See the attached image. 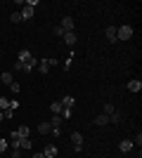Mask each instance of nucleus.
<instances>
[{
  "instance_id": "nucleus-1",
  "label": "nucleus",
  "mask_w": 142,
  "mask_h": 158,
  "mask_svg": "<svg viewBox=\"0 0 142 158\" xmlns=\"http://www.w3.org/2000/svg\"><path fill=\"white\" fill-rule=\"evenodd\" d=\"M133 38V26L123 24V26H116V40H130Z\"/></svg>"
},
{
  "instance_id": "nucleus-2",
  "label": "nucleus",
  "mask_w": 142,
  "mask_h": 158,
  "mask_svg": "<svg viewBox=\"0 0 142 158\" xmlns=\"http://www.w3.org/2000/svg\"><path fill=\"white\" fill-rule=\"evenodd\" d=\"M17 61H21V64H31V66L38 64V59H36V57L28 52V50H21V52H19V59H17Z\"/></svg>"
},
{
  "instance_id": "nucleus-3",
  "label": "nucleus",
  "mask_w": 142,
  "mask_h": 158,
  "mask_svg": "<svg viewBox=\"0 0 142 158\" xmlns=\"http://www.w3.org/2000/svg\"><path fill=\"white\" fill-rule=\"evenodd\" d=\"M59 26H62V31H64V33H71V31H74V19H71V17H64Z\"/></svg>"
},
{
  "instance_id": "nucleus-4",
  "label": "nucleus",
  "mask_w": 142,
  "mask_h": 158,
  "mask_svg": "<svg viewBox=\"0 0 142 158\" xmlns=\"http://www.w3.org/2000/svg\"><path fill=\"white\" fill-rule=\"evenodd\" d=\"M71 142H74V151H81V149H83V137H81V132H74V135H71Z\"/></svg>"
},
{
  "instance_id": "nucleus-5",
  "label": "nucleus",
  "mask_w": 142,
  "mask_h": 158,
  "mask_svg": "<svg viewBox=\"0 0 142 158\" xmlns=\"http://www.w3.org/2000/svg\"><path fill=\"white\" fill-rule=\"evenodd\" d=\"M19 14H21V21H31L36 12H33V7H26V5H24V10H21Z\"/></svg>"
},
{
  "instance_id": "nucleus-6",
  "label": "nucleus",
  "mask_w": 142,
  "mask_h": 158,
  "mask_svg": "<svg viewBox=\"0 0 142 158\" xmlns=\"http://www.w3.org/2000/svg\"><path fill=\"white\" fill-rule=\"evenodd\" d=\"M104 38H107L109 43H116V26H107L104 28Z\"/></svg>"
},
{
  "instance_id": "nucleus-7",
  "label": "nucleus",
  "mask_w": 142,
  "mask_h": 158,
  "mask_svg": "<svg viewBox=\"0 0 142 158\" xmlns=\"http://www.w3.org/2000/svg\"><path fill=\"white\" fill-rule=\"evenodd\" d=\"M43 156H45V158H54V156H57V146H54V144H47L45 149H43Z\"/></svg>"
},
{
  "instance_id": "nucleus-8",
  "label": "nucleus",
  "mask_w": 142,
  "mask_h": 158,
  "mask_svg": "<svg viewBox=\"0 0 142 158\" xmlns=\"http://www.w3.org/2000/svg\"><path fill=\"white\" fill-rule=\"evenodd\" d=\"M74 104H76V99L71 97V94H67V97H62V106H64V109H74Z\"/></svg>"
},
{
  "instance_id": "nucleus-9",
  "label": "nucleus",
  "mask_w": 142,
  "mask_h": 158,
  "mask_svg": "<svg viewBox=\"0 0 142 158\" xmlns=\"http://www.w3.org/2000/svg\"><path fill=\"white\" fill-rule=\"evenodd\" d=\"M62 109H64V106H62V102H52V104H50L52 116H62Z\"/></svg>"
},
{
  "instance_id": "nucleus-10",
  "label": "nucleus",
  "mask_w": 142,
  "mask_h": 158,
  "mask_svg": "<svg viewBox=\"0 0 142 158\" xmlns=\"http://www.w3.org/2000/svg\"><path fill=\"white\" fill-rule=\"evenodd\" d=\"M62 38H64V43H67V45H76V40H78V38H76V33H74V31H71V33H64Z\"/></svg>"
},
{
  "instance_id": "nucleus-11",
  "label": "nucleus",
  "mask_w": 142,
  "mask_h": 158,
  "mask_svg": "<svg viewBox=\"0 0 142 158\" xmlns=\"http://www.w3.org/2000/svg\"><path fill=\"white\" fill-rule=\"evenodd\" d=\"M118 149H121L123 153H128V151H133V142H130V139H123L121 144H118Z\"/></svg>"
},
{
  "instance_id": "nucleus-12",
  "label": "nucleus",
  "mask_w": 142,
  "mask_h": 158,
  "mask_svg": "<svg viewBox=\"0 0 142 158\" xmlns=\"http://www.w3.org/2000/svg\"><path fill=\"white\" fill-rule=\"evenodd\" d=\"M128 90H130V92H140L142 83H140V80H128Z\"/></svg>"
},
{
  "instance_id": "nucleus-13",
  "label": "nucleus",
  "mask_w": 142,
  "mask_h": 158,
  "mask_svg": "<svg viewBox=\"0 0 142 158\" xmlns=\"http://www.w3.org/2000/svg\"><path fill=\"white\" fill-rule=\"evenodd\" d=\"M0 80H2L5 85H10V83H14V76H12V71H2V76H0Z\"/></svg>"
},
{
  "instance_id": "nucleus-14",
  "label": "nucleus",
  "mask_w": 142,
  "mask_h": 158,
  "mask_svg": "<svg viewBox=\"0 0 142 158\" xmlns=\"http://www.w3.org/2000/svg\"><path fill=\"white\" fill-rule=\"evenodd\" d=\"M17 135H19L21 139H26L28 135H31V127H28V125H21V127H17Z\"/></svg>"
},
{
  "instance_id": "nucleus-15",
  "label": "nucleus",
  "mask_w": 142,
  "mask_h": 158,
  "mask_svg": "<svg viewBox=\"0 0 142 158\" xmlns=\"http://www.w3.org/2000/svg\"><path fill=\"white\" fill-rule=\"evenodd\" d=\"M52 130V125H50V123H47V120H43L41 125H38V132H41V135H47V132Z\"/></svg>"
},
{
  "instance_id": "nucleus-16",
  "label": "nucleus",
  "mask_w": 142,
  "mask_h": 158,
  "mask_svg": "<svg viewBox=\"0 0 142 158\" xmlns=\"http://www.w3.org/2000/svg\"><path fill=\"white\" fill-rule=\"evenodd\" d=\"M95 123H97V125H107V123H109V116H104V113H100V116H97V118H95Z\"/></svg>"
},
{
  "instance_id": "nucleus-17",
  "label": "nucleus",
  "mask_w": 142,
  "mask_h": 158,
  "mask_svg": "<svg viewBox=\"0 0 142 158\" xmlns=\"http://www.w3.org/2000/svg\"><path fill=\"white\" fill-rule=\"evenodd\" d=\"M47 123H50L52 127H59V125H62V116H52V118L47 120Z\"/></svg>"
},
{
  "instance_id": "nucleus-18",
  "label": "nucleus",
  "mask_w": 142,
  "mask_h": 158,
  "mask_svg": "<svg viewBox=\"0 0 142 158\" xmlns=\"http://www.w3.org/2000/svg\"><path fill=\"white\" fill-rule=\"evenodd\" d=\"M38 71H41L43 76H45V73L50 71V66H47V61H45V59H43V61H38Z\"/></svg>"
},
{
  "instance_id": "nucleus-19",
  "label": "nucleus",
  "mask_w": 142,
  "mask_h": 158,
  "mask_svg": "<svg viewBox=\"0 0 142 158\" xmlns=\"http://www.w3.org/2000/svg\"><path fill=\"white\" fill-rule=\"evenodd\" d=\"M7 149H10V142H7V139H2V137H0V156H2V153H5Z\"/></svg>"
},
{
  "instance_id": "nucleus-20",
  "label": "nucleus",
  "mask_w": 142,
  "mask_h": 158,
  "mask_svg": "<svg viewBox=\"0 0 142 158\" xmlns=\"http://www.w3.org/2000/svg\"><path fill=\"white\" fill-rule=\"evenodd\" d=\"M7 109H10V99L0 97V111H7Z\"/></svg>"
},
{
  "instance_id": "nucleus-21",
  "label": "nucleus",
  "mask_w": 142,
  "mask_h": 158,
  "mask_svg": "<svg viewBox=\"0 0 142 158\" xmlns=\"http://www.w3.org/2000/svg\"><path fill=\"white\" fill-rule=\"evenodd\" d=\"M114 111H116V109H114V104H109V102H107V104H104V116H111Z\"/></svg>"
},
{
  "instance_id": "nucleus-22",
  "label": "nucleus",
  "mask_w": 142,
  "mask_h": 158,
  "mask_svg": "<svg viewBox=\"0 0 142 158\" xmlns=\"http://www.w3.org/2000/svg\"><path fill=\"white\" fill-rule=\"evenodd\" d=\"M71 116H74V111H71V109H62V118H64V120H69Z\"/></svg>"
},
{
  "instance_id": "nucleus-23",
  "label": "nucleus",
  "mask_w": 142,
  "mask_h": 158,
  "mask_svg": "<svg viewBox=\"0 0 142 158\" xmlns=\"http://www.w3.org/2000/svg\"><path fill=\"white\" fill-rule=\"evenodd\" d=\"M118 120H121V113L118 111H114L111 116H109V123H118Z\"/></svg>"
},
{
  "instance_id": "nucleus-24",
  "label": "nucleus",
  "mask_w": 142,
  "mask_h": 158,
  "mask_svg": "<svg viewBox=\"0 0 142 158\" xmlns=\"http://www.w3.org/2000/svg\"><path fill=\"white\" fill-rule=\"evenodd\" d=\"M10 90H12L14 94H19V90H21V85L19 83H10Z\"/></svg>"
},
{
  "instance_id": "nucleus-25",
  "label": "nucleus",
  "mask_w": 142,
  "mask_h": 158,
  "mask_svg": "<svg viewBox=\"0 0 142 158\" xmlns=\"http://www.w3.org/2000/svg\"><path fill=\"white\" fill-rule=\"evenodd\" d=\"M10 19H12L14 24H19V21H21V14L19 12H12V14H10Z\"/></svg>"
},
{
  "instance_id": "nucleus-26",
  "label": "nucleus",
  "mask_w": 142,
  "mask_h": 158,
  "mask_svg": "<svg viewBox=\"0 0 142 158\" xmlns=\"http://www.w3.org/2000/svg\"><path fill=\"white\" fill-rule=\"evenodd\" d=\"M2 116H5V120L14 118V109H7V111H2Z\"/></svg>"
},
{
  "instance_id": "nucleus-27",
  "label": "nucleus",
  "mask_w": 142,
  "mask_h": 158,
  "mask_svg": "<svg viewBox=\"0 0 142 158\" xmlns=\"http://www.w3.org/2000/svg\"><path fill=\"white\" fill-rule=\"evenodd\" d=\"M10 158H21V149H12V151H10Z\"/></svg>"
},
{
  "instance_id": "nucleus-28",
  "label": "nucleus",
  "mask_w": 142,
  "mask_h": 158,
  "mask_svg": "<svg viewBox=\"0 0 142 158\" xmlns=\"http://www.w3.org/2000/svg\"><path fill=\"white\" fill-rule=\"evenodd\" d=\"M71 64H74V57H69V59L64 61V71H69V69H71Z\"/></svg>"
},
{
  "instance_id": "nucleus-29",
  "label": "nucleus",
  "mask_w": 142,
  "mask_h": 158,
  "mask_svg": "<svg viewBox=\"0 0 142 158\" xmlns=\"http://www.w3.org/2000/svg\"><path fill=\"white\" fill-rule=\"evenodd\" d=\"M47 61V66H50V69H52V66H57V64H59V59H54V57H52V59H45Z\"/></svg>"
},
{
  "instance_id": "nucleus-30",
  "label": "nucleus",
  "mask_w": 142,
  "mask_h": 158,
  "mask_svg": "<svg viewBox=\"0 0 142 158\" xmlns=\"http://www.w3.org/2000/svg\"><path fill=\"white\" fill-rule=\"evenodd\" d=\"M52 33H54V35H59V38H62V35H64V31H62V26H54V31H52Z\"/></svg>"
},
{
  "instance_id": "nucleus-31",
  "label": "nucleus",
  "mask_w": 142,
  "mask_h": 158,
  "mask_svg": "<svg viewBox=\"0 0 142 158\" xmlns=\"http://www.w3.org/2000/svg\"><path fill=\"white\" fill-rule=\"evenodd\" d=\"M135 144L142 146V135H140V132H137V137H135V142H133V146H135Z\"/></svg>"
},
{
  "instance_id": "nucleus-32",
  "label": "nucleus",
  "mask_w": 142,
  "mask_h": 158,
  "mask_svg": "<svg viewBox=\"0 0 142 158\" xmlns=\"http://www.w3.org/2000/svg\"><path fill=\"white\" fill-rule=\"evenodd\" d=\"M24 5H26V7H36V5H38V0H26Z\"/></svg>"
},
{
  "instance_id": "nucleus-33",
  "label": "nucleus",
  "mask_w": 142,
  "mask_h": 158,
  "mask_svg": "<svg viewBox=\"0 0 142 158\" xmlns=\"http://www.w3.org/2000/svg\"><path fill=\"white\" fill-rule=\"evenodd\" d=\"M31 158H45V156H43V153H33Z\"/></svg>"
},
{
  "instance_id": "nucleus-34",
  "label": "nucleus",
  "mask_w": 142,
  "mask_h": 158,
  "mask_svg": "<svg viewBox=\"0 0 142 158\" xmlns=\"http://www.w3.org/2000/svg\"><path fill=\"white\" fill-rule=\"evenodd\" d=\"M2 120H5V116H2V111H0V123H2Z\"/></svg>"
}]
</instances>
